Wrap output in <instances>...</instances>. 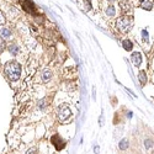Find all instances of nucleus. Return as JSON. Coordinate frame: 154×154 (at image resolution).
<instances>
[{
  "instance_id": "nucleus-1",
  "label": "nucleus",
  "mask_w": 154,
  "mask_h": 154,
  "mask_svg": "<svg viewBox=\"0 0 154 154\" xmlns=\"http://www.w3.org/2000/svg\"><path fill=\"white\" fill-rule=\"evenodd\" d=\"M21 64L17 60H9L4 67V73L10 82H17L21 76Z\"/></svg>"
},
{
  "instance_id": "nucleus-2",
  "label": "nucleus",
  "mask_w": 154,
  "mask_h": 154,
  "mask_svg": "<svg viewBox=\"0 0 154 154\" xmlns=\"http://www.w3.org/2000/svg\"><path fill=\"white\" fill-rule=\"evenodd\" d=\"M133 25H134V17L131 16V15H125L123 14L121 17H119L116 20V29L123 35L130 32L133 27Z\"/></svg>"
},
{
  "instance_id": "nucleus-3",
  "label": "nucleus",
  "mask_w": 154,
  "mask_h": 154,
  "mask_svg": "<svg viewBox=\"0 0 154 154\" xmlns=\"http://www.w3.org/2000/svg\"><path fill=\"white\" fill-rule=\"evenodd\" d=\"M57 117L60 122H66L72 117V111L67 104H62L57 109Z\"/></svg>"
},
{
  "instance_id": "nucleus-4",
  "label": "nucleus",
  "mask_w": 154,
  "mask_h": 154,
  "mask_svg": "<svg viewBox=\"0 0 154 154\" xmlns=\"http://www.w3.org/2000/svg\"><path fill=\"white\" fill-rule=\"evenodd\" d=\"M51 142H52V144L54 146L56 150H58V152L64 149V148H66V146H67V142L59 134H53L52 137H51Z\"/></svg>"
},
{
  "instance_id": "nucleus-5",
  "label": "nucleus",
  "mask_w": 154,
  "mask_h": 154,
  "mask_svg": "<svg viewBox=\"0 0 154 154\" xmlns=\"http://www.w3.org/2000/svg\"><path fill=\"white\" fill-rule=\"evenodd\" d=\"M21 6L22 9L30 15H37V10H36V5L32 0H21Z\"/></svg>"
},
{
  "instance_id": "nucleus-6",
  "label": "nucleus",
  "mask_w": 154,
  "mask_h": 154,
  "mask_svg": "<svg viewBox=\"0 0 154 154\" xmlns=\"http://www.w3.org/2000/svg\"><path fill=\"white\" fill-rule=\"evenodd\" d=\"M131 62L132 64L136 67V68H139L140 66H142V63H143V56L140 52H138V51H132V54H131Z\"/></svg>"
},
{
  "instance_id": "nucleus-7",
  "label": "nucleus",
  "mask_w": 154,
  "mask_h": 154,
  "mask_svg": "<svg viewBox=\"0 0 154 154\" xmlns=\"http://www.w3.org/2000/svg\"><path fill=\"white\" fill-rule=\"evenodd\" d=\"M40 78H41V82L42 83H48V82L52 80V78H53V72L49 68H46V69L42 70Z\"/></svg>"
},
{
  "instance_id": "nucleus-8",
  "label": "nucleus",
  "mask_w": 154,
  "mask_h": 154,
  "mask_svg": "<svg viewBox=\"0 0 154 154\" xmlns=\"http://www.w3.org/2000/svg\"><path fill=\"white\" fill-rule=\"evenodd\" d=\"M8 51H9V53H10L11 56H14V57H16V56H19V54L21 53L20 46H19L16 42L9 43V45H8Z\"/></svg>"
},
{
  "instance_id": "nucleus-9",
  "label": "nucleus",
  "mask_w": 154,
  "mask_h": 154,
  "mask_svg": "<svg viewBox=\"0 0 154 154\" xmlns=\"http://www.w3.org/2000/svg\"><path fill=\"white\" fill-rule=\"evenodd\" d=\"M0 36H2L5 41H9V40H11V38L14 37V33H12V31L9 27L3 26V27H0Z\"/></svg>"
},
{
  "instance_id": "nucleus-10",
  "label": "nucleus",
  "mask_w": 154,
  "mask_h": 154,
  "mask_svg": "<svg viewBox=\"0 0 154 154\" xmlns=\"http://www.w3.org/2000/svg\"><path fill=\"white\" fill-rule=\"evenodd\" d=\"M116 14H117V9H116V6H115V5L109 4L105 8V15L107 17H115V16H116Z\"/></svg>"
},
{
  "instance_id": "nucleus-11",
  "label": "nucleus",
  "mask_w": 154,
  "mask_h": 154,
  "mask_svg": "<svg viewBox=\"0 0 154 154\" xmlns=\"http://www.w3.org/2000/svg\"><path fill=\"white\" fill-rule=\"evenodd\" d=\"M122 48L126 51V52H132L133 48H134V43L131 41V40H128V38H125V40H122Z\"/></svg>"
},
{
  "instance_id": "nucleus-12",
  "label": "nucleus",
  "mask_w": 154,
  "mask_h": 154,
  "mask_svg": "<svg viewBox=\"0 0 154 154\" xmlns=\"http://www.w3.org/2000/svg\"><path fill=\"white\" fill-rule=\"evenodd\" d=\"M140 8L146 11H152L154 8V0H140Z\"/></svg>"
},
{
  "instance_id": "nucleus-13",
  "label": "nucleus",
  "mask_w": 154,
  "mask_h": 154,
  "mask_svg": "<svg viewBox=\"0 0 154 154\" xmlns=\"http://www.w3.org/2000/svg\"><path fill=\"white\" fill-rule=\"evenodd\" d=\"M138 82L140 84V86H144L147 83H148V75H147V72L146 70H139L138 73Z\"/></svg>"
},
{
  "instance_id": "nucleus-14",
  "label": "nucleus",
  "mask_w": 154,
  "mask_h": 154,
  "mask_svg": "<svg viewBox=\"0 0 154 154\" xmlns=\"http://www.w3.org/2000/svg\"><path fill=\"white\" fill-rule=\"evenodd\" d=\"M140 41H142L143 46H148L150 43V40H149V32L148 30L143 29V30H140Z\"/></svg>"
},
{
  "instance_id": "nucleus-15",
  "label": "nucleus",
  "mask_w": 154,
  "mask_h": 154,
  "mask_svg": "<svg viewBox=\"0 0 154 154\" xmlns=\"http://www.w3.org/2000/svg\"><path fill=\"white\" fill-rule=\"evenodd\" d=\"M128 148H130V140H128V138H122L119 142V149L123 152L127 150Z\"/></svg>"
},
{
  "instance_id": "nucleus-16",
  "label": "nucleus",
  "mask_w": 154,
  "mask_h": 154,
  "mask_svg": "<svg viewBox=\"0 0 154 154\" xmlns=\"http://www.w3.org/2000/svg\"><path fill=\"white\" fill-rule=\"evenodd\" d=\"M120 6H121V9H122V12H125V14H127V12L130 11L131 8H132V5L130 4V2H128V0H122V2L120 3Z\"/></svg>"
},
{
  "instance_id": "nucleus-17",
  "label": "nucleus",
  "mask_w": 154,
  "mask_h": 154,
  "mask_svg": "<svg viewBox=\"0 0 154 154\" xmlns=\"http://www.w3.org/2000/svg\"><path fill=\"white\" fill-rule=\"evenodd\" d=\"M47 105H48L47 99H41L40 101L37 102V109L40 110L41 112H45V111H46V109H47Z\"/></svg>"
},
{
  "instance_id": "nucleus-18",
  "label": "nucleus",
  "mask_w": 154,
  "mask_h": 154,
  "mask_svg": "<svg viewBox=\"0 0 154 154\" xmlns=\"http://www.w3.org/2000/svg\"><path fill=\"white\" fill-rule=\"evenodd\" d=\"M143 146H144L146 149H152L154 147V139L153 138H144Z\"/></svg>"
},
{
  "instance_id": "nucleus-19",
  "label": "nucleus",
  "mask_w": 154,
  "mask_h": 154,
  "mask_svg": "<svg viewBox=\"0 0 154 154\" xmlns=\"http://www.w3.org/2000/svg\"><path fill=\"white\" fill-rule=\"evenodd\" d=\"M84 9H85V11H90L93 9V5H91L90 0H84Z\"/></svg>"
},
{
  "instance_id": "nucleus-20",
  "label": "nucleus",
  "mask_w": 154,
  "mask_h": 154,
  "mask_svg": "<svg viewBox=\"0 0 154 154\" xmlns=\"http://www.w3.org/2000/svg\"><path fill=\"white\" fill-rule=\"evenodd\" d=\"M6 48V43H5V40L0 36V54H2L4 52V49Z\"/></svg>"
},
{
  "instance_id": "nucleus-21",
  "label": "nucleus",
  "mask_w": 154,
  "mask_h": 154,
  "mask_svg": "<svg viewBox=\"0 0 154 154\" xmlns=\"http://www.w3.org/2000/svg\"><path fill=\"white\" fill-rule=\"evenodd\" d=\"M6 22V17H5V15L3 14L2 11H0V26H2V25H4Z\"/></svg>"
},
{
  "instance_id": "nucleus-22",
  "label": "nucleus",
  "mask_w": 154,
  "mask_h": 154,
  "mask_svg": "<svg viewBox=\"0 0 154 154\" xmlns=\"http://www.w3.org/2000/svg\"><path fill=\"white\" fill-rule=\"evenodd\" d=\"M26 153H27V154H32V153H38V149H37V147H32V148L27 149V150H26Z\"/></svg>"
},
{
  "instance_id": "nucleus-23",
  "label": "nucleus",
  "mask_w": 154,
  "mask_h": 154,
  "mask_svg": "<svg viewBox=\"0 0 154 154\" xmlns=\"http://www.w3.org/2000/svg\"><path fill=\"white\" fill-rule=\"evenodd\" d=\"M132 116H133V113L131 111H127V119H132Z\"/></svg>"
},
{
  "instance_id": "nucleus-24",
  "label": "nucleus",
  "mask_w": 154,
  "mask_h": 154,
  "mask_svg": "<svg viewBox=\"0 0 154 154\" xmlns=\"http://www.w3.org/2000/svg\"><path fill=\"white\" fill-rule=\"evenodd\" d=\"M115 2H116V0H107V3H110V4H113Z\"/></svg>"
},
{
  "instance_id": "nucleus-25",
  "label": "nucleus",
  "mask_w": 154,
  "mask_h": 154,
  "mask_svg": "<svg viewBox=\"0 0 154 154\" xmlns=\"http://www.w3.org/2000/svg\"><path fill=\"white\" fill-rule=\"evenodd\" d=\"M16 2H21V0H16Z\"/></svg>"
}]
</instances>
